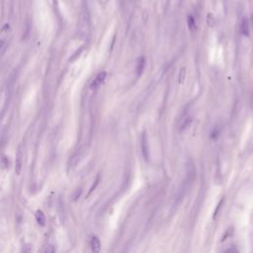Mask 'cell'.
<instances>
[{
  "label": "cell",
  "instance_id": "13",
  "mask_svg": "<svg viewBox=\"0 0 253 253\" xmlns=\"http://www.w3.org/2000/svg\"><path fill=\"white\" fill-rule=\"evenodd\" d=\"M98 182H99V177H97V179H96V181H95V182H94V184H93V186H92V187L90 188V191H89V193H88V195H87V196H89V195H90V194H91V193L93 192V191H94V189H95V188H96V186H97V184H98Z\"/></svg>",
  "mask_w": 253,
  "mask_h": 253
},
{
  "label": "cell",
  "instance_id": "14",
  "mask_svg": "<svg viewBox=\"0 0 253 253\" xmlns=\"http://www.w3.org/2000/svg\"><path fill=\"white\" fill-rule=\"evenodd\" d=\"M80 194H81V190H77L76 194H75V195L73 196V200H74V201H76V200L78 199V197L80 196Z\"/></svg>",
  "mask_w": 253,
  "mask_h": 253
},
{
  "label": "cell",
  "instance_id": "12",
  "mask_svg": "<svg viewBox=\"0 0 253 253\" xmlns=\"http://www.w3.org/2000/svg\"><path fill=\"white\" fill-rule=\"evenodd\" d=\"M186 76V71H185V68H182L181 71H180V74H179V82L180 83H182L184 78H185Z\"/></svg>",
  "mask_w": 253,
  "mask_h": 253
},
{
  "label": "cell",
  "instance_id": "8",
  "mask_svg": "<svg viewBox=\"0 0 253 253\" xmlns=\"http://www.w3.org/2000/svg\"><path fill=\"white\" fill-rule=\"evenodd\" d=\"M187 24H188V28L190 31H195L196 30V21H195V18L192 17L191 15H189L187 17Z\"/></svg>",
  "mask_w": 253,
  "mask_h": 253
},
{
  "label": "cell",
  "instance_id": "5",
  "mask_svg": "<svg viewBox=\"0 0 253 253\" xmlns=\"http://www.w3.org/2000/svg\"><path fill=\"white\" fill-rule=\"evenodd\" d=\"M90 244H91V249L94 253H97L101 250V242L97 236H92Z\"/></svg>",
  "mask_w": 253,
  "mask_h": 253
},
{
  "label": "cell",
  "instance_id": "9",
  "mask_svg": "<svg viewBox=\"0 0 253 253\" xmlns=\"http://www.w3.org/2000/svg\"><path fill=\"white\" fill-rule=\"evenodd\" d=\"M191 123H192V118H190V117H188V118H186L185 120L183 121V123H182V125H181V128H180V129L181 131H183V129H187L189 126H190V124Z\"/></svg>",
  "mask_w": 253,
  "mask_h": 253
},
{
  "label": "cell",
  "instance_id": "6",
  "mask_svg": "<svg viewBox=\"0 0 253 253\" xmlns=\"http://www.w3.org/2000/svg\"><path fill=\"white\" fill-rule=\"evenodd\" d=\"M145 65H146V60L143 58H139L138 60V63H136V67H135V72H136V75H140L142 73L143 69H145Z\"/></svg>",
  "mask_w": 253,
  "mask_h": 253
},
{
  "label": "cell",
  "instance_id": "7",
  "mask_svg": "<svg viewBox=\"0 0 253 253\" xmlns=\"http://www.w3.org/2000/svg\"><path fill=\"white\" fill-rule=\"evenodd\" d=\"M36 220H37V223L41 225V227H45L46 225V217L42 211L38 210L36 212Z\"/></svg>",
  "mask_w": 253,
  "mask_h": 253
},
{
  "label": "cell",
  "instance_id": "2",
  "mask_svg": "<svg viewBox=\"0 0 253 253\" xmlns=\"http://www.w3.org/2000/svg\"><path fill=\"white\" fill-rule=\"evenodd\" d=\"M22 165H23V150L22 146H19L16 155V166H15V172L17 175H20V173H21Z\"/></svg>",
  "mask_w": 253,
  "mask_h": 253
},
{
  "label": "cell",
  "instance_id": "11",
  "mask_svg": "<svg viewBox=\"0 0 253 253\" xmlns=\"http://www.w3.org/2000/svg\"><path fill=\"white\" fill-rule=\"evenodd\" d=\"M1 164L4 168H7L9 167V162H8V158L6 156H3L1 158Z\"/></svg>",
  "mask_w": 253,
  "mask_h": 253
},
{
  "label": "cell",
  "instance_id": "16",
  "mask_svg": "<svg viewBox=\"0 0 253 253\" xmlns=\"http://www.w3.org/2000/svg\"><path fill=\"white\" fill-rule=\"evenodd\" d=\"M3 45H4V41L3 40H0V49H1V47H3Z\"/></svg>",
  "mask_w": 253,
  "mask_h": 253
},
{
  "label": "cell",
  "instance_id": "10",
  "mask_svg": "<svg viewBox=\"0 0 253 253\" xmlns=\"http://www.w3.org/2000/svg\"><path fill=\"white\" fill-rule=\"evenodd\" d=\"M207 23L210 27H213L215 25V17L212 13H208L207 15Z\"/></svg>",
  "mask_w": 253,
  "mask_h": 253
},
{
  "label": "cell",
  "instance_id": "15",
  "mask_svg": "<svg viewBox=\"0 0 253 253\" xmlns=\"http://www.w3.org/2000/svg\"><path fill=\"white\" fill-rule=\"evenodd\" d=\"M53 251H54V248L52 247L51 245H50V247H49V248H47V249H46V252H47V253H49V252H53Z\"/></svg>",
  "mask_w": 253,
  "mask_h": 253
},
{
  "label": "cell",
  "instance_id": "1",
  "mask_svg": "<svg viewBox=\"0 0 253 253\" xmlns=\"http://www.w3.org/2000/svg\"><path fill=\"white\" fill-rule=\"evenodd\" d=\"M140 146H141V151L143 154L145 159L148 161L149 159V148H148V143H147V136L146 133L141 135V140H140Z\"/></svg>",
  "mask_w": 253,
  "mask_h": 253
},
{
  "label": "cell",
  "instance_id": "4",
  "mask_svg": "<svg viewBox=\"0 0 253 253\" xmlns=\"http://www.w3.org/2000/svg\"><path fill=\"white\" fill-rule=\"evenodd\" d=\"M240 32L242 35L245 37H248L250 34V29H249V21L247 18H243L241 24H240Z\"/></svg>",
  "mask_w": 253,
  "mask_h": 253
},
{
  "label": "cell",
  "instance_id": "3",
  "mask_svg": "<svg viewBox=\"0 0 253 253\" xmlns=\"http://www.w3.org/2000/svg\"><path fill=\"white\" fill-rule=\"evenodd\" d=\"M106 76H107L106 71H101L97 75V76L95 77V79L93 80V82L91 83V85H90L91 89H97V88L104 82V80L106 79Z\"/></svg>",
  "mask_w": 253,
  "mask_h": 253
}]
</instances>
